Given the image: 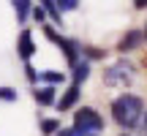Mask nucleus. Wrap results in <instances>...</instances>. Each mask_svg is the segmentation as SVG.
Segmentation results:
<instances>
[{
  "mask_svg": "<svg viewBox=\"0 0 147 136\" xmlns=\"http://www.w3.org/2000/svg\"><path fill=\"white\" fill-rule=\"evenodd\" d=\"M142 112H144V104L139 95H131V93H123L112 101V117H115L117 125L123 128H134L139 120H142Z\"/></svg>",
  "mask_w": 147,
  "mask_h": 136,
  "instance_id": "f257e3e1",
  "label": "nucleus"
},
{
  "mask_svg": "<svg viewBox=\"0 0 147 136\" xmlns=\"http://www.w3.org/2000/svg\"><path fill=\"white\" fill-rule=\"evenodd\" d=\"M101 131H104V120L95 109H90V106L76 109V114H74V133L76 136H101Z\"/></svg>",
  "mask_w": 147,
  "mask_h": 136,
  "instance_id": "f03ea898",
  "label": "nucleus"
},
{
  "mask_svg": "<svg viewBox=\"0 0 147 136\" xmlns=\"http://www.w3.org/2000/svg\"><path fill=\"white\" fill-rule=\"evenodd\" d=\"M134 76H136L134 65L125 63V60H120V63H115L112 68H106L104 84H109V87H128V84L134 82Z\"/></svg>",
  "mask_w": 147,
  "mask_h": 136,
  "instance_id": "7ed1b4c3",
  "label": "nucleus"
},
{
  "mask_svg": "<svg viewBox=\"0 0 147 136\" xmlns=\"http://www.w3.org/2000/svg\"><path fill=\"white\" fill-rule=\"evenodd\" d=\"M44 33H47V38L52 44H57L60 49H63V55H65V60H68V65H74L79 60V55H82V46H79L76 41H71V38H63V36H57V33L52 30V27H44Z\"/></svg>",
  "mask_w": 147,
  "mask_h": 136,
  "instance_id": "20e7f679",
  "label": "nucleus"
},
{
  "mask_svg": "<svg viewBox=\"0 0 147 136\" xmlns=\"http://www.w3.org/2000/svg\"><path fill=\"white\" fill-rule=\"evenodd\" d=\"M16 49H19V55H22V60H25V63L33 57V52H36V44H33L30 30H22V33H19V46H16Z\"/></svg>",
  "mask_w": 147,
  "mask_h": 136,
  "instance_id": "39448f33",
  "label": "nucleus"
},
{
  "mask_svg": "<svg viewBox=\"0 0 147 136\" xmlns=\"http://www.w3.org/2000/svg\"><path fill=\"white\" fill-rule=\"evenodd\" d=\"M139 44H142V33H139V30H128L125 36L120 38L117 49H120V52H131V49H136Z\"/></svg>",
  "mask_w": 147,
  "mask_h": 136,
  "instance_id": "423d86ee",
  "label": "nucleus"
},
{
  "mask_svg": "<svg viewBox=\"0 0 147 136\" xmlns=\"http://www.w3.org/2000/svg\"><path fill=\"white\" fill-rule=\"evenodd\" d=\"M33 98H36L41 106H49V104L55 101V87L49 84V87H38V90H33Z\"/></svg>",
  "mask_w": 147,
  "mask_h": 136,
  "instance_id": "0eeeda50",
  "label": "nucleus"
},
{
  "mask_svg": "<svg viewBox=\"0 0 147 136\" xmlns=\"http://www.w3.org/2000/svg\"><path fill=\"white\" fill-rule=\"evenodd\" d=\"M76 98H79V84H71V87H68V93H65L63 95V98H60V112H65V109H71V106L74 104H76Z\"/></svg>",
  "mask_w": 147,
  "mask_h": 136,
  "instance_id": "6e6552de",
  "label": "nucleus"
},
{
  "mask_svg": "<svg viewBox=\"0 0 147 136\" xmlns=\"http://www.w3.org/2000/svg\"><path fill=\"white\" fill-rule=\"evenodd\" d=\"M87 76H90V63L87 60H82V63L76 60V63H74V84H82Z\"/></svg>",
  "mask_w": 147,
  "mask_h": 136,
  "instance_id": "1a4fd4ad",
  "label": "nucleus"
},
{
  "mask_svg": "<svg viewBox=\"0 0 147 136\" xmlns=\"http://www.w3.org/2000/svg\"><path fill=\"white\" fill-rule=\"evenodd\" d=\"M11 5H14V11H16V19L25 22L27 14H30V0H11Z\"/></svg>",
  "mask_w": 147,
  "mask_h": 136,
  "instance_id": "9d476101",
  "label": "nucleus"
},
{
  "mask_svg": "<svg viewBox=\"0 0 147 136\" xmlns=\"http://www.w3.org/2000/svg\"><path fill=\"white\" fill-rule=\"evenodd\" d=\"M44 11H47V14L52 16L57 25H63V14H60V8H57V3H55V0H44Z\"/></svg>",
  "mask_w": 147,
  "mask_h": 136,
  "instance_id": "9b49d317",
  "label": "nucleus"
},
{
  "mask_svg": "<svg viewBox=\"0 0 147 136\" xmlns=\"http://www.w3.org/2000/svg\"><path fill=\"white\" fill-rule=\"evenodd\" d=\"M38 82H49V84H63V73H55V71H44V73H38Z\"/></svg>",
  "mask_w": 147,
  "mask_h": 136,
  "instance_id": "f8f14e48",
  "label": "nucleus"
},
{
  "mask_svg": "<svg viewBox=\"0 0 147 136\" xmlns=\"http://www.w3.org/2000/svg\"><path fill=\"white\" fill-rule=\"evenodd\" d=\"M41 128H44V133H57V131H60V123H57V120H44Z\"/></svg>",
  "mask_w": 147,
  "mask_h": 136,
  "instance_id": "ddd939ff",
  "label": "nucleus"
},
{
  "mask_svg": "<svg viewBox=\"0 0 147 136\" xmlns=\"http://www.w3.org/2000/svg\"><path fill=\"white\" fill-rule=\"evenodd\" d=\"M55 3H57L60 11H74V8L79 5V0H55Z\"/></svg>",
  "mask_w": 147,
  "mask_h": 136,
  "instance_id": "4468645a",
  "label": "nucleus"
},
{
  "mask_svg": "<svg viewBox=\"0 0 147 136\" xmlns=\"http://www.w3.org/2000/svg\"><path fill=\"white\" fill-rule=\"evenodd\" d=\"M0 101H16V90H11V87H0Z\"/></svg>",
  "mask_w": 147,
  "mask_h": 136,
  "instance_id": "2eb2a0df",
  "label": "nucleus"
},
{
  "mask_svg": "<svg viewBox=\"0 0 147 136\" xmlns=\"http://www.w3.org/2000/svg\"><path fill=\"white\" fill-rule=\"evenodd\" d=\"M57 136H76V133H74V128H60Z\"/></svg>",
  "mask_w": 147,
  "mask_h": 136,
  "instance_id": "dca6fc26",
  "label": "nucleus"
},
{
  "mask_svg": "<svg viewBox=\"0 0 147 136\" xmlns=\"http://www.w3.org/2000/svg\"><path fill=\"white\" fill-rule=\"evenodd\" d=\"M33 16H36L38 22H44V8H33Z\"/></svg>",
  "mask_w": 147,
  "mask_h": 136,
  "instance_id": "f3484780",
  "label": "nucleus"
},
{
  "mask_svg": "<svg viewBox=\"0 0 147 136\" xmlns=\"http://www.w3.org/2000/svg\"><path fill=\"white\" fill-rule=\"evenodd\" d=\"M134 5L136 8H147V0H134Z\"/></svg>",
  "mask_w": 147,
  "mask_h": 136,
  "instance_id": "a211bd4d",
  "label": "nucleus"
},
{
  "mask_svg": "<svg viewBox=\"0 0 147 136\" xmlns=\"http://www.w3.org/2000/svg\"><path fill=\"white\" fill-rule=\"evenodd\" d=\"M144 128H147V117H144Z\"/></svg>",
  "mask_w": 147,
  "mask_h": 136,
  "instance_id": "6ab92c4d",
  "label": "nucleus"
},
{
  "mask_svg": "<svg viewBox=\"0 0 147 136\" xmlns=\"http://www.w3.org/2000/svg\"><path fill=\"white\" fill-rule=\"evenodd\" d=\"M144 36H147V27H144Z\"/></svg>",
  "mask_w": 147,
  "mask_h": 136,
  "instance_id": "aec40b11",
  "label": "nucleus"
},
{
  "mask_svg": "<svg viewBox=\"0 0 147 136\" xmlns=\"http://www.w3.org/2000/svg\"><path fill=\"white\" fill-rule=\"evenodd\" d=\"M123 136H128V133H123Z\"/></svg>",
  "mask_w": 147,
  "mask_h": 136,
  "instance_id": "412c9836",
  "label": "nucleus"
}]
</instances>
